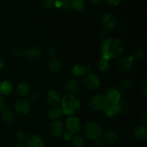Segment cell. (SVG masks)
Wrapping results in <instances>:
<instances>
[{"label":"cell","mask_w":147,"mask_h":147,"mask_svg":"<svg viewBox=\"0 0 147 147\" xmlns=\"http://www.w3.org/2000/svg\"><path fill=\"white\" fill-rule=\"evenodd\" d=\"M102 58L110 60L116 58L123 54L124 51L123 43L116 37H109L105 40L101 45Z\"/></svg>","instance_id":"1"},{"label":"cell","mask_w":147,"mask_h":147,"mask_svg":"<svg viewBox=\"0 0 147 147\" xmlns=\"http://www.w3.org/2000/svg\"><path fill=\"white\" fill-rule=\"evenodd\" d=\"M61 111L66 116H74L80 111L81 109V102L76 96L67 94L61 99Z\"/></svg>","instance_id":"2"},{"label":"cell","mask_w":147,"mask_h":147,"mask_svg":"<svg viewBox=\"0 0 147 147\" xmlns=\"http://www.w3.org/2000/svg\"><path fill=\"white\" fill-rule=\"evenodd\" d=\"M83 132L86 138L90 140H96L100 139L102 135V128L97 122L93 121H87L83 128Z\"/></svg>","instance_id":"3"},{"label":"cell","mask_w":147,"mask_h":147,"mask_svg":"<svg viewBox=\"0 0 147 147\" xmlns=\"http://www.w3.org/2000/svg\"><path fill=\"white\" fill-rule=\"evenodd\" d=\"M89 104L93 111L104 112L109 105V103L104 95L98 94L90 99Z\"/></svg>","instance_id":"4"},{"label":"cell","mask_w":147,"mask_h":147,"mask_svg":"<svg viewBox=\"0 0 147 147\" xmlns=\"http://www.w3.org/2000/svg\"><path fill=\"white\" fill-rule=\"evenodd\" d=\"M65 127L67 129V131L74 134L80 131L81 128V121L77 116H70L66 119Z\"/></svg>","instance_id":"5"},{"label":"cell","mask_w":147,"mask_h":147,"mask_svg":"<svg viewBox=\"0 0 147 147\" xmlns=\"http://www.w3.org/2000/svg\"><path fill=\"white\" fill-rule=\"evenodd\" d=\"M83 83L86 87L90 90H96L98 88L100 85V79L96 74L87 73L84 76Z\"/></svg>","instance_id":"6"},{"label":"cell","mask_w":147,"mask_h":147,"mask_svg":"<svg viewBox=\"0 0 147 147\" xmlns=\"http://www.w3.org/2000/svg\"><path fill=\"white\" fill-rule=\"evenodd\" d=\"M102 27L105 30H112L117 24V20L114 14L111 12H106L102 18Z\"/></svg>","instance_id":"7"},{"label":"cell","mask_w":147,"mask_h":147,"mask_svg":"<svg viewBox=\"0 0 147 147\" xmlns=\"http://www.w3.org/2000/svg\"><path fill=\"white\" fill-rule=\"evenodd\" d=\"M134 59L131 56L123 57L119 60L118 64V69L122 74H127L131 71L133 65Z\"/></svg>","instance_id":"8"},{"label":"cell","mask_w":147,"mask_h":147,"mask_svg":"<svg viewBox=\"0 0 147 147\" xmlns=\"http://www.w3.org/2000/svg\"><path fill=\"white\" fill-rule=\"evenodd\" d=\"M14 110L17 114L25 116L30 111V105L26 99L20 98L14 103Z\"/></svg>","instance_id":"9"},{"label":"cell","mask_w":147,"mask_h":147,"mask_svg":"<svg viewBox=\"0 0 147 147\" xmlns=\"http://www.w3.org/2000/svg\"><path fill=\"white\" fill-rule=\"evenodd\" d=\"M105 96H106V99L109 103L116 104L121 100V92L119 91V89L111 86V87L108 88Z\"/></svg>","instance_id":"10"},{"label":"cell","mask_w":147,"mask_h":147,"mask_svg":"<svg viewBox=\"0 0 147 147\" xmlns=\"http://www.w3.org/2000/svg\"><path fill=\"white\" fill-rule=\"evenodd\" d=\"M47 103L52 107H58L61 103L62 97L60 93L55 90H50L46 95Z\"/></svg>","instance_id":"11"},{"label":"cell","mask_w":147,"mask_h":147,"mask_svg":"<svg viewBox=\"0 0 147 147\" xmlns=\"http://www.w3.org/2000/svg\"><path fill=\"white\" fill-rule=\"evenodd\" d=\"M50 132L54 137H60L65 133L64 125L59 121H53L50 125Z\"/></svg>","instance_id":"12"},{"label":"cell","mask_w":147,"mask_h":147,"mask_svg":"<svg viewBox=\"0 0 147 147\" xmlns=\"http://www.w3.org/2000/svg\"><path fill=\"white\" fill-rule=\"evenodd\" d=\"M65 89L69 94L75 96L80 91V86L78 81L74 79H70L66 82Z\"/></svg>","instance_id":"13"},{"label":"cell","mask_w":147,"mask_h":147,"mask_svg":"<svg viewBox=\"0 0 147 147\" xmlns=\"http://www.w3.org/2000/svg\"><path fill=\"white\" fill-rule=\"evenodd\" d=\"M26 144L27 147H44V141L40 136L32 135L27 137L26 140Z\"/></svg>","instance_id":"14"},{"label":"cell","mask_w":147,"mask_h":147,"mask_svg":"<svg viewBox=\"0 0 147 147\" xmlns=\"http://www.w3.org/2000/svg\"><path fill=\"white\" fill-rule=\"evenodd\" d=\"M14 90L13 85L9 80H2L0 82V95L8 96L11 94Z\"/></svg>","instance_id":"15"},{"label":"cell","mask_w":147,"mask_h":147,"mask_svg":"<svg viewBox=\"0 0 147 147\" xmlns=\"http://www.w3.org/2000/svg\"><path fill=\"white\" fill-rule=\"evenodd\" d=\"M48 69L53 74H60L63 70V65L57 59L53 58L49 62Z\"/></svg>","instance_id":"16"},{"label":"cell","mask_w":147,"mask_h":147,"mask_svg":"<svg viewBox=\"0 0 147 147\" xmlns=\"http://www.w3.org/2000/svg\"><path fill=\"white\" fill-rule=\"evenodd\" d=\"M134 136L139 141H143L147 137V127L145 125L139 126L134 131Z\"/></svg>","instance_id":"17"},{"label":"cell","mask_w":147,"mask_h":147,"mask_svg":"<svg viewBox=\"0 0 147 147\" xmlns=\"http://www.w3.org/2000/svg\"><path fill=\"white\" fill-rule=\"evenodd\" d=\"M26 57L31 60H37L41 57V51L36 47H31L26 51Z\"/></svg>","instance_id":"18"},{"label":"cell","mask_w":147,"mask_h":147,"mask_svg":"<svg viewBox=\"0 0 147 147\" xmlns=\"http://www.w3.org/2000/svg\"><path fill=\"white\" fill-rule=\"evenodd\" d=\"M62 114V111L60 108L58 107H52L47 111V116L49 119L53 121H57L61 117Z\"/></svg>","instance_id":"19"},{"label":"cell","mask_w":147,"mask_h":147,"mask_svg":"<svg viewBox=\"0 0 147 147\" xmlns=\"http://www.w3.org/2000/svg\"><path fill=\"white\" fill-rule=\"evenodd\" d=\"M118 139H119V134L116 131L109 130L105 132L103 134V141H106L109 143H113Z\"/></svg>","instance_id":"20"},{"label":"cell","mask_w":147,"mask_h":147,"mask_svg":"<svg viewBox=\"0 0 147 147\" xmlns=\"http://www.w3.org/2000/svg\"><path fill=\"white\" fill-rule=\"evenodd\" d=\"M72 72H73V76H76V78H80L86 75V69L83 65L76 64V65H74V67H73Z\"/></svg>","instance_id":"21"},{"label":"cell","mask_w":147,"mask_h":147,"mask_svg":"<svg viewBox=\"0 0 147 147\" xmlns=\"http://www.w3.org/2000/svg\"><path fill=\"white\" fill-rule=\"evenodd\" d=\"M2 119L6 123H11L15 120V116H14V113L11 111L4 109L2 111Z\"/></svg>","instance_id":"22"},{"label":"cell","mask_w":147,"mask_h":147,"mask_svg":"<svg viewBox=\"0 0 147 147\" xmlns=\"http://www.w3.org/2000/svg\"><path fill=\"white\" fill-rule=\"evenodd\" d=\"M16 90H17V93L19 96L24 97L28 94L29 91H30V88L27 83H21L17 86Z\"/></svg>","instance_id":"23"},{"label":"cell","mask_w":147,"mask_h":147,"mask_svg":"<svg viewBox=\"0 0 147 147\" xmlns=\"http://www.w3.org/2000/svg\"><path fill=\"white\" fill-rule=\"evenodd\" d=\"M104 113L106 117L108 118H112L116 116V115L119 114V112H118V109H117V107H116V105L111 104V103H109L108 107L106 108V109L105 110Z\"/></svg>","instance_id":"24"},{"label":"cell","mask_w":147,"mask_h":147,"mask_svg":"<svg viewBox=\"0 0 147 147\" xmlns=\"http://www.w3.org/2000/svg\"><path fill=\"white\" fill-rule=\"evenodd\" d=\"M97 67L98 70L102 73H106L110 68V63L109 60L104 58H101L97 63Z\"/></svg>","instance_id":"25"},{"label":"cell","mask_w":147,"mask_h":147,"mask_svg":"<svg viewBox=\"0 0 147 147\" xmlns=\"http://www.w3.org/2000/svg\"><path fill=\"white\" fill-rule=\"evenodd\" d=\"M71 142L72 144L74 147H84L85 140L83 136H80V135L73 136Z\"/></svg>","instance_id":"26"},{"label":"cell","mask_w":147,"mask_h":147,"mask_svg":"<svg viewBox=\"0 0 147 147\" xmlns=\"http://www.w3.org/2000/svg\"><path fill=\"white\" fill-rule=\"evenodd\" d=\"M116 105V107H117L119 114H123V113L127 111L128 109H129V106H128L127 103L124 100H121V99Z\"/></svg>","instance_id":"27"},{"label":"cell","mask_w":147,"mask_h":147,"mask_svg":"<svg viewBox=\"0 0 147 147\" xmlns=\"http://www.w3.org/2000/svg\"><path fill=\"white\" fill-rule=\"evenodd\" d=\"M85 7L84 0H73L72 1V8L78 11H80Z\"/></svg>","instance_id":"28"},{"label":"cell","mask_w":147,"mask_h":147,"mask_svg":"<svg viewBox=\"0 0 147 147\" xmlns=\"http://www.w3.org/2000/svg\"><path fill=\"white\" fill-rule=\"evenodd\" d=\"M132 85H133V83H132L131 80L130 79H124V80H122L120 83V87L121 90H127L129 89H130L131 88Z\"/></svg>","instance_id":"29"},{"label":"cell","mask_w":147,"mask_h":147,"mask_svg":"<svg viewBox=\"0 0 147 147\" xmlns=\"http://www.w3.org/2000/svg\"><path fill=\"white\" fill-rule=\"evenodd\" d=\"M131 57L134 60H142L144 57V52L141 49H137L134 51Z\"/></svg>","instance_id":"30"},{"label":"cell","mask_w":147,"mask_h":147,"mask_svg":"<svg viewBox=\"0 0 147 147\" xmlns=\"http://www.w3.org/2000/svg\"><path fill=\"white\" fill-rule=\"evenodd\" d=\"M72 1L73 0H61L62 7L65 9L70 10L72 9Z\"/></svg>","instance_id":"31"},{"label":"cell","mask_w":147,"mask_h":147,"mask_svg":"<svg viewBox=\"0 0 147 147\" xmlns=\"http://www.w3.org/2000/svg\"><path fill=\"white\" fill-rule=\"evenodd\" d=\"M16 137H17V140L20 141V142H23V141L27 140V135H26V134L23 131H19L18 133L17 134Z\"/></svg>","instance_id":"32"},{"label":"cell","mask_w":147,"mask_h":147,"mask_svg":"<svg viewBox=\"0 0 147 147\" xmlns=\"http://www.w3.org/2000/svg\"><path fill=\"white\" fill-rule=\"evenodd\" d=\"M54 0H44L42 2V6L45 9H50L54 5Z\"/></svg>","instance_id":"33"},{"label":"cell","mask_w":147,"mask_h":147,"mask_svg":"<svg viewBox=\"0 0 147 147\" xmlns=\"http://www.w3.org/2000/svg\"><path fill=\"white\" fill-rule=\"evenodd\" d=\"M141 90H142V93H143V95L144 96H146L147 95V88H146V81H144L143 83L141 85Z\"/></svg>","instance_id":"34"},{"label":"cell","mask_w":147,"mask_h":147,"mask_svg":"<svg viewBox=\"0 0 147 147\" xmlns=\"http://www.w3.org/2000/svg\"><path fill=\"white\" fill-rule=\"evenodd\" d=\"M14 55L17 57H22L24 55V51L21 49H15L14 50Z\"/></svg>","instance_id":"35"},{"label":"cell","mask_w":147,"mask_h":147,"mask_svg":"<svg viewBox=\"0 0 147 147\" xmlns=\"http://www.w3.org/2000/svg\"><path fill=\"white\" fill-rule=\"evenodd\" d=\"M5 109V101L1 95H0V113Z\"/></svg>","instance_id":"36"},{"label":"cell","mask_w":147,"mask_h":147,"mask_svg":"<svg viewBox=\"0 0 147 147\" xmlns=\"http://www.w3.org/2000/svg\"><path fill=\"white\" fill-rule=\"evenodd\" d=\"M95 141H96L95 145H96V147H104L105 143H104V141H103V139H98Z\"/></svg>","instance_id":"37"},{"label":"cell","mask_w":147,"mask_h":147,"mask_svg":"<svg viewBox=\"0 0 147 147\" xmlns=\"http://www.w3.org/2000/svg\"><path fill=\"white\" fill-rule=\"evenodd\" d=\"M106 1L108 3V4H110V5L116 6V5H119V4H120L121 0H106Z\"/></svg>","instance_id":"38"},{"label":"cell","mask_w":147,"mask_h":147,"mask_svg":"<svg viewBox=\"0 0 147 147\" xmlns=\"http://www.w3.org/2000/svg\"><path fill=\"white\" fill-rule=\"evenodd\" d=\"M63 135H64V139L65 141H70L73 138V134L68 131H66Z\"/></svg>","instance_id":"39"},{"label":"cell","mask_w":147,"mask_h":147,"mask_svg":"<svg viewBox=\"0 0 147 147\" xmlns=\"http://www.w3.org/2000/svg\"><path fill=\"white\" fill-rule=\"evenodd\" d=\"M48 54L50 55L51 57H55L57 55V51L54 47H50L48 49Z\"/></svg>","instance_id":"40"},{"label":"cell","mask_w":147,"mask_h":147,"mask_svg":"<svg viewBox=\"0 0 147 147\" xmlns=\"http://www.w3.org/2000/svg\"><path fill=\"white\" fill-rule=\"evenodd\" d=\"M37 97H38V96H37V95L36 94V93H31V94H30V100H37Z\"/></svg>","instance_id":"41"},{"label":"cell","mask_w":147,"mask_h":147,"mask_svg":"<svg viewBox=\"0 0 147 147\" xmlns=\"http://www.w3.org/2000/svg\"><path fill=\"white\" fill-rule=\"evenodd\" d=\"M10 147H24V144L21 142H17V143H14Z\"/></svg>","instance_id":"42"},{"label":"cell","mask_w":147,"mask_h":147,"mask_svg":"<svg viewBox=\"0 0 147 147\" xmlns=\"http://www.w3.org/2000/svg\"><path fill=\"white\" fill-rule=\"evenodd\" d=\"M54 4L55 5L56 7H57V8H60V7H62L61 0H57L55 2H54Z\"/></svg>","instance_id":"43"},{"label":"cell","mask_w":147,"mask_h":147,"mask_svg":"<svg viewBox=\"0 0 147 147\" xmlns=\"http://www.w3.org/2000/svg\"><path fill=\"white\" fill-rule=\"evenodd\" d=\"M142 121H144V123L146 124L147 123V115H146V113H144L143 115L142 116Z\"/></svg>","instance_id":"44"},{"label":"cell","mask_w":147,"mask_h":147,"mask_svg":"<svg viewBox=\"0 0 147 147\" xmlns=\"http://www.w3.org/2000/svg\"><path fill=\"white\" fill-rule=\"evenodd\" d=\"M4 67V62L2 59L0 58V70H2Z\"/></svg>","instance_id":"45"},{"label":"cell","mask_w":147,"mask_h":147,"mask_svg":"<svg viewBox=\"0 0 147 147\" xmlns=\"http://www.w3.org/2000/svg\"><path fill=\"white\" fill-rule=\"evenodd\" d=\"M90 3L93 4H98L100 1V0H89Z\"/></svg>","instance_id":"46"}]
</instances>
